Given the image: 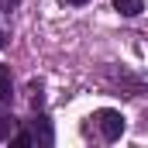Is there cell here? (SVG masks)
Masks as SVG:
<instances>
[{
    "label": "cell",
    "instance_id": "ba28073f",
    "mask_svg": "<svg viewBox=\"0 0 148 148\" xmlns=\"http://www.w3.org/2000/svg\"><path fill=\"white\" fill-rule=\"evenodd\" d=\"M69 3H86V0H69Z\"/></svg>",
    "mask_w": 148,
    "mask_h": 148
},
{
    "label": "cell",
    "instance_id": "7a4b0ae2",
    "mask_svg": "<svg viewBox=\"0 0 148 148\" xmlns=\"http://www.w3.org/2000/svg\"><path fill=\"white\" fill-rule=\"evenodd\" d=\"M31 134H35V141H41V145H52V127H48V117H35V121H31Z\"/></svg>",
    "mask_w": 148,
    "mask_h": 148
},
{
    "label": "cell",
    "instance_id": "6da1fadb",
    "mask_svg": "<svg viewBox=\"0 0 148 148\" xmlns=\"http://www.w3.org/2000/svg\"><path fill=\"white\" fill-rule=\"evenodd\" d=\"M93 121H97L103 141H117V138L124 134V117H121V110H97Z\"/></svg>",
    "mask_w": 148,
    "mask_h": 148
},
{
    "label": "cell",
    "instance_id": "3957f363",
    "mask_svg": "<svg viewBox=\"0 0 148 148\" xmlns=\"http://www.w3.org/2000/svg\"><path fill=\"white\" fill-rule=\"evenodd\" d=\"M114 10L124 14V17H138V14L145 10V3H141V0H114Z\"/></svg>",
    "mask_w": 148,
    "mask_h": 148
},
{
    "label": "cell",
    "instance_id": "8992f818",
    "mask_svg": "<svg viewBox=\"0 0 148 148\" xmlns=\"http://www.w3.org/2000/svg\"><path fill=\"white\" fill-rule=\"evenodd\" d=\"M10 145L14 148H28V145H35V134H28V131L24 134H10Z\"/></svg>",
    "mask_w": 148,
    "mask_h": 148
},
{
    "label": "cell",
    "instance_id": "277c9868",
    "mask_svg": "<svg viewBox=\"0 0 148 148\" xmlns=\"http://www.w3.org/2000/svg\"><path fill=\"white\" fill-rule=\"evenodd\" d=\"M14 127H17V121L14 117H0V141H10V134H14Z\"/></svg>",
    "mask_w": 148,
    "mask_h": 148
},
{
    "label": "cell",
    "instance_id": "5b68a950",
    "mask_svg": "<svg viewBox=\"0 0 148 148\" xmlns=\"http://www.w3.org/2000/svg\"><path fill=\"white\" fill-rule=\"evenodd\" d=\"M10 100V73L0 66V103H7Z\"/></svg>",
    "mask_w": 148,
    "mask_h": 148
},
{
    "label": "cell",
    "instance_id": "52a82bcc",
    "mask_svg": "<svg viewBox=\"0 0 148 148\" xmlns=\"http://www.w3.org/2000/svg\"><path fill=\"white\" fill-rule=\"evenodd\" d=\"M17 3H21V0H0V10H3V14H10Z\"/></svg>",
    "mask_w": 148,
    "mask_h": 148
}]
</instances>
